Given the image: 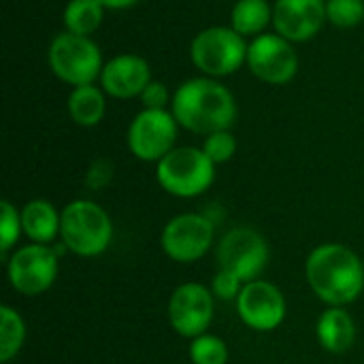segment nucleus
<instances>
[{"mask_svg":"<svg viewBox=\"0 0 364 364\" xmlns=\"http://www.w3.org/2000/svg\"><path fill=\"white\" fill-rule=\"evenodd\" d=\"M171 113L181 128L207 136L230 130L237 119V102L232 92L218 79L196 77L175 90Z\"/></svg>","mask_w":364,"mask_h":364,"instance_id":"1","label":"nucleus"},{"mask_svg":"<svg viewBox=\"0 0 364 364\" xmlns=\"http://www.w3.org/2000/svg\"><path fill=\"white\" fill-rule=\"evenodd\" d=\"M305 273L314 294L331 307L354 303L364 290L363 260L339 243L318 245L305 262Z\"/></svg>","mask_w":364,"mask_h":364,"instance_id":"2","label":"nucleus"},{"mask_svg":"<svg viewBox=\"0 0 364 364\" xmlns=\"http://www.w3.org/2000/svg\"><path fill=\"white\" fill-rule=\"evenodd\" d=\"M60 237L66 250L77 256L94 258L107 252L113 239L109 213L94 200H73L62 209Z\"/></svg>","mask_w":364,"mask_h":364,"instance_id":"3","label":"nucleus"},{"mask_svg":"<svg viewBox=\"0 0 364 364\" xmlns=\"http://www.w3.org/2000/svg\"><path fill=\"white\" fill-rule=\"evenodd\" d=\"M158 183L177 198H194L205 194L215 179V164L203 147H175L156 166Z\"/></svg>","mask_w":364,"mask_h":364,"instance_id":"4","label":"nucleus"},{"mask_svg":"<svg viewBox=\"0 0 364 364\" xmlns=\"http://www.w3.org/2000/svg\"><path fill=\"white\" fill-rule=\"evenodd\" d=\"M247 43L232 26H211L200 30L192 45L190 58L205 77H226L247 64Z\"/></svg>","mask_w":364,"mask_h":364,"instance_id":"5","label":"nucleus"},{"mask_svg":"<svg viewBox=\"0 0 364 364\" xmlns=\"http://www.w3.org/2000/svg\"><path fill=\"white\" fill-rule=\"evenodd\" d=\"M47 60L51 73L73 87L96 83L105 68L98 45L90 36L73 34L68 30L51 41Z\"/></svg>","mask_w":364,"mask_h":364,"instance_id":"6","label":"nucleus"},{"mask_svg":"<svg viewBox=\"0 0 364 364\" xmlns=\"http://www.w3.org/2000/svg\"><path fill=\"white\" fill-rule=\"evenodd\" d=\"M218 264L220 271H226L239 277L243 284H250L262 275L269 264V243L254 228H232L218 243Z\"/></svg>","mask_w":364,"mask_h":364,"instance_id":"7","label":"nucleus"},{"mask_svg":"<svg viewBox=\"0 0 364 364\" xmlns=\"http://www.w3.org/2000/svg\"><path fill=\"white\" fill-rule=\"evenodd\" d=\"M177 119L168 109H143L128 128V149L143 162H160L175 149Z\"/></svg>","mask_w":364,"mask_h":364,"instance_id":"8","label":"nucleus"},{"mask_svg":"<svg viewBox=\"0 0 364 364\" xmlns=\"http://www.w3.org/2000/svg\"><path fill=\"white\" fill-rule=\"evenodd\" d=\"M9 284L23 296H38L47 292L58 277V254L41 243L23 245L13 252L6 262Z\"/></svg>","mask_w":364,"mask_h":364,"instance_id":"9","label":"nucleus"},{"mask_svg":"<svg viewBox=\"0 0 364 364\" xmlns=\"http://www.w3.org/2000/svg\"><path fill=\"white\" fill-rule=\"evenodd\" d=\"M247 66L262 83L286 85L299 73V55L288 38L277 32H264L250 43Z\"/></svg>","mask_w":364,"mask_h":364,"instance_id":"10","label":"nucleus"},{"mask_svg":"<svg viewBox=\"0 0 364 364\" xmlns=\"http://www.w3.org/2000/svg\"><path fill=\"white\" fill-rule=\"evenodd\" d=\"M215 226L207 215L183 213L173 218L160 237L164 254L175 262H196L213 245Z\"/></svg>","mask_w":364,"mask_h":364,"instance_id":"11","label":"nucleus"},{"mask_svg":"<svg viewBox=\"0 0 364 364\" xmlns=\"http://www.w3.org/2000/svg\"><path fill=\"white\" fill-rule=\"evenodd\" d=\"M213 292L203 284H181L168 301V322L173 331L186 339L207 333L213 320Z\"/></svg>","mask_w":364,"mask_h":364,"instance_id":"12","label":"nucleus"},{"mask_svg":"<svg viewBox=\"0 0 364 364\" xmlns=\"http://www.w3.org/2000/svg\"><path fill=\"white\" fill-rule=\"evenodd\" d=\"M237 311L245 326L258 333H271L286 318V299L282 290L269 282L254 279L245 284L237 296Z\"/></svg>","mask_w":364,"mask_h":364,"instance_id":"13","label":"nucleus"},{"mask_svg":"<svg viewBox=\"0 0 364 364\" xmlns=\"http://www.w3.org/2000/svg\"><path fill=\"white\" fill-rule=\"evenodd\" d=\"M326 19V0H277L273 28L290 43H305L320 34Z\"/></svg>","mask_w":364,"mask_h":364,"instance_id":"14","label":"nucleus"},{"mask_svg":"<svg viewBox=\"0 0 364 364\" xmlns=\"http://www.w3.org/2000/svg\"><path fill=\"white\" fill-rule=\"evenodd\" d=\"M151 81V68L145 58L136 53H122L105 62L100 75V87L107 96L130 100L143 94Z\"/></svg>","mask_w":364,"mask_h":364,"instance_id":"15","label":"nucleus"},{"mask_svg":"<svg viewBox=\"0 0 364 364\" xmlns=\"http://www.w3.org/2000/svg\"><path fill=\"white\" fill-rule=\"evenodd\" d=\"M318 343L331 354H346L356 341V324L343 307L324 311L316 326Z\"/></svg>","mask_w":364,"mask_h":364,"instance_id":"16","label":"nucleus"},{"mask_svg":"<svg viewBox=\"0 0 364 364\" xmlns=\"http://www.w3.org/2000/svg\"><path fill=\"white\" fill-rule=\"evenodd\" d=\"M60 222L62 213H58L49 200L36 198L21 209V228L32 243H51L60 235Z\"/></svg>","mask_w":364,"mask_h":364,"instance_id":"17","label":"nucleus"},{"mask_svg":"<svg viewBox=\"0 0 364 364\" xmlns=\"http://www.w3.org/2000/svg\"><path fill=\"white\" fill-rule=\"evenodd\" d=\"M107 113V94L100 85H79L73 87L68 96V115L75 124L92 128L102 122Z\"/></svg>","mask_w":364,"mask_h":364,"instance_id":"18","label":"nucleus"},{"mask_svg":"<svg viewBox=\"0 0 364 364\" xmlns=\"http://www.w3.org/2000/svg\"><path fill=\"white\" fill-rule=\"evenodd\" d=\"M273 23V6L269 0H237L230 11V26L241 36H260Z\"/></svg>","mask_w":364,"mask_h":364,"instance_id":"19","label":"nucleus"},{"mask_svg":"<svg viewBox=\"0 0 364 364\" xmlns=\"http://www.w3.org/2000/svg\"><path fill=\"white\" fill-rule=\"evenodd\" d=\"M64 26L73 34L92 36L105 19V6L98 0H70L64 9Z\"/></svg>","mask_w":364,"mask_h":364,"instance_id":"20","label":"nucleus"},{"mask_svg":"<svg viewBox=\"0 0 364 364\" xmlns=\"http://www.w3.org/2000/svg\"><path fill=\"white\" fill-rule=\"evenodd\" d=\"M26 341V324L21 316L9 307H0V363L6 364L11 358H15Z\"/></svg>","mask_w":364,"mask_h":364,"instance_id":"21","label":"nucleus"},{"mask_svg":"<svg viewBox=\"0 0 364 364\" xmlns=\"http://www.w3.org/2000/svg\"><path fill=\"white\" fill-rule=\"evenodd\" d=\"M190 360L192 364H226L228 363V348L220 337L205 333V335L192 339Z\"/></svg>","mask_w":364,"mask_h":364,"instance_id":"22","label":"nucleus"},{"mask_svg":"<svg viewBox=\"0 0 364 364\" xmlns=\"http://www.w3.org/2000/svg\"><path fill=\"white\" fill-rule=\"evenodd\" d=\"M326 19L337 28H354L364 19V0H326Z\"/></svg>","mask_w":364,"mask_h":364,"instance_id":"23","label":"nucleus"},{"mask_svg":"<svg viewBox=\"0 0 364 364\" xmlns=\"http://www.w3.org/2000/svg\"><path fill=\"white\" fill-rule=\"evenodd\" d=\"M0 211H2V218H0V252H2V256H6L13 250V245L17 243L19 235L23 232L21 211H17L9 200H2Z\"/></svg>","mask_w":364,"mask_h":364,"instance_id":"24","label":"nucleus"},{"mask_svg":"<svg viewBox=\"0 0 364 364\" xmlns=\"http://www.w3.org/2000/svg\"><path fill=\"white\" fill-rule=\"evenodd\" d=\"M203 151L209 156V160L215 166L224 164L237 154V139L230 130H220V132L207 134L205 143H203Z\"/></svg>","mask_w":364,"mask_h":364,"instance_id":"25","label":"nucleus"},{"mask_svg":"<svg viewBox=\"0 0 364 364\" xmlns=\"http://www.w3.org/2000/svg\"><path fill=\"white\" fill-rule=\"evenodd\" d=\"M139 98L143 102V109H158V111L166 109L173 102V96H171V90L166 87V83L156 81V79H151L147 83V87L143 90V94Z\"/></svg>","mask_w":364,"mask_h":364,"instance_id":"26","label":"nucleus"},{"mask_svg":"<svg viewBox=\"0 0 364 364\" xmlns=\"http://www.w3.org/2000/svg\"><path fill=\"white\" fill-rule=\"evenodd\" d=\"M243 286L245 284L239 277H235V275H230L226 271H218L215 277H213V284H211V292L220 301H237Z\"/></svg>","mask_w":364,"mask_h":364,"instance_id":"27","label":"nucleus"},{"mask_svg":"<svg viewBox=\"0 0 364 364\" xmlns=\"http://www.w3.org/2000/svg\"><path fill=\"white\" fill-rule=\"evenodd\" d=\"M111 177H113V164L109 160H96L85 175V183L92 190H100V188L109 186Z\"/></svg>","mask_w":364,"mask_h":364,"instance_id":"28","label":"nucleus"},{"mask_svg":"<svg viewBox=\"0 0 364 364\" xmlns=\"http://www.w3.org/2000/svg\"><path fill=\"white\" fill-rule=\"evenodd\" d=\"M105 9H128L134 6L139 0H98Z\"/></svg>","mask_w":364,"mask_h":364,"instance_id":"29","label":"nucleus"}]
</instances>
